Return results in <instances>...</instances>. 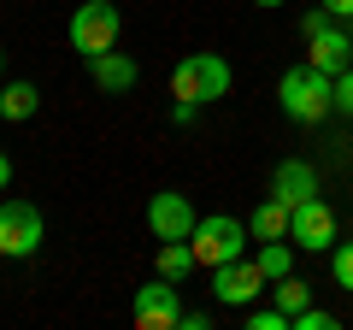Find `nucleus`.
<instances>
[{
    "label": "nucleus",
    "instance_id": "2",
    "mask_svg": "<svg viewBox=\"0 0 353 330\" xmlns=\"http://www.w3.org/2000/svg\"><path fill=\"white\" fill-rule=\"evenodd\" d=\"M277 101H283V113L294 124H318L324 113H336V77L318 71V65H294L277 83Z\"/></svg>",
    "mask_w": 353,
    "mask_h": 330
},
{
    "label": "nucleus",
    "instance_id": "23",
    "mask_svg": "<svg viewBox=\"0 0 353 330\" xmlns=\"http://www.w3.org/2000/svg\"><path fill=\"white\" fill-rule=\"evenodd\" d=\"M318 6H324L330 18H341V24H347V18H353V0H318Z\"/></svg>",
    "mask_w": 353,
    "mask_h": 330
},
{
    "label": "nucleus",
    "instance_id": "12",
    "mask_svg": "<svg viewBox=\"0 0 353 330\" xmlns=\"http://www.w3.org/2000/svg\"><path fill=\"white\" fill-rule=\"evenodd\" d=\"M88 77L101 83L106 95H124V89H136V59L130 53H118V48H106V53H88Z\"/></svg>",
    "mask_w": 353,
    "mask_h": 330
},
{
    "label": "nucleus",
    "instance_id": "8",
    "mask_svg": "<svg viewBox=\"0 0 353 330\" xmlns=\"http://www.w3.org/2000/svg\"><path fill=\"white\" fill-rule=\"evenodd\" d=\"M130 318H136L141 330H176V318H183L176 283H171V278H153L148 289H136V307H130Z\"/></svg>",
    "mask_w": 353,
    "mask_h": 330
},
{
    "label": "nucleus",
    "instance_id": "21",
    "mask_svg": "<svg viewBox=\"0 0 353 330\" xmlns=\"http://www.w3.org/2000/svg\"><path fill=\"white\" fill-rule=\"evenodd\" d=\"M336 106H341V113H353V65L336 77Z\"/></svg>",
    "mask_w": 353,
    "mask_h": 330
},
{
    "label": "nucleus",
    "instance_id": "4",
    "mask_svg": "<svg viewBox=\"0 0 353 330\" xmlns=\"http://www.w3.org/2000/svg\"><path fill=\"white\" fill-rule=\"evenodd\" d=\"M118 30H124V12H118L112 0H83L71 12V48L83 53H106V48H118Z\"/></svg>",
    "mask_w": 353,
    "mask_h": 330
},
{
    "label": "nucleus",
    "instance_id": "14",
    "mask_svg": "<svg viewBox=\"0 0 353 330\" xmlns=\"http://www.w3.org/2000/svg\"><path fill=\"white\" fill-rule=\"evenodd\" d=\"M36 106H41V89L36 83H6V89H0V118H36Z\"/></svg>",
    "mask_w": 353,
    "mask_h": 330
},
{
    "label": "nucleus",
    "instance_id": "25",
    "mask_svg": "<svg viewBox=\"0 0 353 330\" xmlns=\"http://www.w3.org/2000/svg\"><path fill=\"white\" fill-rule=\"evenodd\" d=\"M0 189H12V159L0 153Z\"/></svg>",
    "mask_w": 353,
    "mask_h": 330
},
{
    "label": "nucleus",
    "instance_id": "13",
    "mask_svg": "<svg viewBox=\"0 0 353 330\" xmlns=\"http://www.w3.org/2000/svg\"><path fill=\"white\" fill-rule=\"evenodd\" d=\"M248 230H253V242H277V236H289V206L271 195V201H259L253 206V218H248Z\"/></svg>",
    "mask_w": 353,
    "mask_h": 330
},
{
    "label": "nucleus",
    "instance_id": "10",
    "mask_svg": "<svg viewBox=\"0 0 353 330\" xmlns=\"http://www.w3.org/2000/svg\"><path fill=\"white\" fill-rule=\"evenodd\" d=\"M306 48H312V59H306V65L341 77V71H347V59H353V30H341V18H330L318 36H306Z\"/></svg>",
    "mask_w": 353,
    "mask_h": 330
},
{
    "label": "nucleus",
    "instance_id": "16",
    "mask_svg": "<svg viewBox=\"0 0 353 330\" xmlns=\"http://www.w3.org/2000/svg\"><path fill=\"white\" fill-rule=\"evenodd\" d=\"M253 260H259V271H265L271 283L294 271V260H289V236H277V242H259V254H253Z\"/></svg>",
    "mask_w": 353,
    "mask_h": 330
},
{
    "label": "nucleus",
    "instance_id": "11",
    "mask_svg": "<svg viewBox=\"0 0 353 330\" xmlns=\"http://www.w3.org/2000/svg\"><path fill=\"white\" fill-rule=\"evenodd\" d=\"M271 195H277V201L294 213V206H301L306 195H318V171H312L306 159H283L277 171H271Z\"/></svg>",
    "mask_w": 353,
    "mask_h": 330
},
{
    "label": "nucleus",
    "instance_id": "27",
    "mask_svg": "<svg viewBox=\"0 0 353 330\" xmlns=\"http://www.w3.org/2000/svg\"><path fill=\"white\" fill-rule=\"evenodd\" d=\"M0 65H6V59H0Z\"/></svg>",
    "mask_w": 353,
    "mask_h": 330
},
{
    "label": "nucleus",
    "instance_id": "3",
    "mask_svg": "<svg viewBox=\"0 0 353 330\" xmlns=\"http://www.w3.org/2000/svg\"><path fill=\"white\" fill-rule=\"evenodd\" d=\"M189 248H194V260H201L206 271H218V266H230V260L248 254V224H241V218H230V213H212V218H201V224H194Z\"/></svg>",
    "mask_w": 353,
    "mask_h": 330
},
{
    "label": "nucleus",
    "instance_id": "5",
    "mask_svg": "<svg viewBox=\"0 0 353 330\" xmlns=\"http://www.w3.org/2000/svg\"><path fill=\"white\" fill-rule=\"evenodd\" d=\"M36 248H41V206L6 201L0 206V254L6 260H30Z\"/></svg>",
    "mask_w": 353,
    "mask_h": 330
},
{
    "label": "nucleus",
    "instance_id": "24",
    "mask_svg": "<svg viewBox=\"0 0 353 330\" xmlns=\"http://www.w3.org/2000/svg\"><path fill=\"white\" fill-rule=\"evenodd\" d=\"M176 330H212V318H206V313H183V318H176Z\"/></svg>",
    "mask_w": 353,
    "mask_h": 330
},
{
    "label": "nucleus",
    "instance_id": "1",
    "mask_svg": "<svg viewBox=\"0 0 353 330\" xmlns=\"http://www.w3.org/2000/svg\"><path fill=\"white\" fill-rule=\"evenodd\" d=\"M230 89V59L224 53H189V59H176L171 71V118L176 124H194V113H201L206 101H224Z\"/></svg>",
    "mask_w": 353,
    "mask_h": 330
},
{
    "label": "nucleus",
    "instance_id": "22",
    "mask_svg": "<svg viewBox=\"0 0 353 330\" xmlns=\"http://www.w3.org/2000/svg\"><path fill=\"white\" fill-rule=\"evenodd\" d=\"M324 24H330V12H324V6H312V12L301 18V30H306V36H318V30H324Z\"/></svg>",
    "mask_w": 353,
    "mask_h": 330
},
{
    "label": "nucleus",
    "instance_id": "15",
    "mask_svg": "<svg viewBox=\"0 0 353 330\" xmlns=\"http://www.w3.org/2000/svg\"><path fill=\"white\" fill-rule=\"evenodd\" d=\"M189 271H201V260H194V248H189V242H159V278L183 283Z\"/></svg>",
    "mask_w": 353,
    "mask_h": 330
},
{
    "label": "nucleus",
    "instance_id": "9",
    "mask_svg": "<svg viewBox=\"0 0 353 330\" xmlns=\"http://www.w3.org/2000/svg\"><path fill=\"white\" fill-rule=\"evenodd\" d=\"M265 283H271V278H265V271H259V260H248V254L212 271V295H218L224 307H248L253 295H265Z\"/></svg>",
    "mask_w": 353,
    "mask_h": 330
},
{
    "label": "nucleus",
    "instance_id": "6",
    "mask_svg": "<svg viewBox=\"0 0 353 330\" xmlns=\"http://www.w3.org/2000/svg\"><path fill=\"white\" fill-rule=\"evenodd\" d=\"M289 242L306 248V254H330V248H336V213H330L318 195H306L289 213Z\"/></svg>",
    "mask_w": 353,
    "mask_h": 330
},
{
    "label": "nucleus",
    "instance_id": "18",
    "mask_svg": "<svg viewBox=\"0 0 353 330\" xmlns=\"http://www.w3.org/2000/svg\"><path fill=\"white\" fill-rule=\"evenodd\" d=\"M330 271H336V283H341V289H353V242L330 248Z\"/></svg>",
    "mask_w": 353,
    "mask_h": 330
},
{
    "label": "nucleus",
    "instance_id": "7",
    "mask_svg": "<svg viewBox=\"0 0 353 330\" xmlns=\"http://www.w3.org/2000/svg\"><path fill=\"white\" fill-rule=\"evenodd\" d=\"M194 224H201V213H194L189 195L165 189V195H153V201H148V230H153L159 242H189Z\"/></svg>",
    "mask_w": 353,
    "mask_h": 330
},
{
    "label": "nucleus",
    "instance_id": "17",
    "mask_svg": "<svg viewBox=\"0 0 353 330\" xmlns=\"http://www.w3.org/2000/svg\"><path fill=\"white\" fill-rule=\"evenodd\" d=\"M271 295H277V307H283V313H301V307H312V289H306V283L301 278H294V271H289V278H277V289H271Z\"/></svg>",
    "mask_w": 353,
    "mask_h": 330
},
{
    "label": "nucleus",
    "instance_id": "26",
    "mask_svg": "<svg viewBox=\"0 0 353 330\" xmlns=\"http://www.w3.org/2000/svg\"><path fill=\"white\" fill-rule=\"evenodd\" d=\"M253 6H289V0H253Z\"/></svg>",
    "mask_w": 353,
    "mask_h": 330
},
{
    "label": "nucleus",
    "instance_id": "19",
    "mask_svg": "<svg viewBox=\"0 0 353 330\" xmlns=\"http://www.w3.org/2000/svg\"><path fill=\"white\" fill-rule=\"evenodd\" d=\"M253 330H294V318L283 313V307H259V313H248Z\"/></svg>",
    "mask_w": 353,
    "mask_h": 330
},
{
    "label": "nucleus",
    "instance_id": "20",
    "mask_svg": "<svg viewBox=\"0 0 353 330\" xmlns=\"http://www.w3.org/2000/svg\"><path fill=\"white\" fill-rule=\"evenodd\" d=\"M330 324H336V318L318 313V307H301V313H294V330H330Z\"/></svg>",
    "mask_w": 353,
    "mask_h": 330
}]
</instances>
